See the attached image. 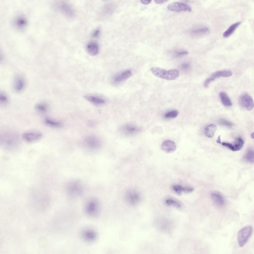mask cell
Segmentation results:
<instances>
[{"label":"cell","instance_id":"cell-1","mask_svg":"<svg viewBox=\"0 0 254 254\" xmlns=\"http://www.w3.org/2000/svg\"><path fill=\"white\" fill-rule=\"evenodd\" d=\"M151 71L155 76L168 80H175L179 76V70L176 69L167 70L158 67H154L151 68Z\"/></svg>","mask_w":254,"mask_h":254},{"label":"cell","instance_id":"cell-2","mask_svg":"<svg viewBox=\"0 0 254 254\" xmlns=\"http://www.w3.org/2000/svg\"><path fill=\"white\" fill-rule=\"evenodd\" d=\"M18 137L15 134L6 132L0 137V144L6 148H11L15 147L18 143Z\"/></svg>","mask_w":254,"mask_h":254},{"label":"cell","instance_id":"cell-3","mask_svg":"<svg viewBox=\"0 0 254 254\" xmlns=\"http://www.w3.org/2000/svg\"><path fill=\"white\" fill-rule=\"evenodd\" d=\"M253 231V227L250 225L245 226L239 230L238 233L237 239L240 247H243L246 243L251 235Z\"/></svg>","mask_w":254,"mask_h":254},{"label":"cell","instance_id":"cell-4","mask_svg":"<svg viewBox=\"0 0 254 254\" xmlns=\"http://www.w3.org/2000/svg\"><path fill=\"white\" fill-rule=\"evenodd\" d=\"M84 210L85 213L89 216L95 217L98 214L100 210L99 206L96 200H91L86 204Z\"/></svg>","mask_w":254,"mask_h":254},{"label":"cell","instance_id":"cell-5","mask_svg":"<svg viewBox=\"0 0 254 254\" xmlns=\"http://www.w3.org/2000/svg\"><path fill=\"white\" fill-rule=\"evenodd\" d=\"M43 136L42 133L37 131H28L24 132L22 135L23 139L29 143H33L41 139Z\"/></svg>","mask_w":254,"mask_h":254},{"label":"cell","instance_id":"cell-6","mask_svg":"<svg viewBox=\"0 0 254 254\" xmlns=\"http://www.w3.org/2000/svg\"><path fill=\"white\" fill-rule=\"evenodd\" d=\"M167 9L172 11L179 12L181 11H191V7L188 5L183 2H175L169 4Z\"/></svg>","mask_w":254,"mask_h":254},{"label":"cell","instance_id":"cell-7","mask_svg":"<svg viewBox=\"0 0 254 254\" xmlns=\"http://www.w3.org/2000/svg\"><path fill=\"white\" fill-rule=\"evenodd\" d=\"M239 102L242 107L247 110H252L254 107L253 99L246 93H244L240 96L239 99Z\"/></svg>","mask_w":254,"mask_h":254},{"label":"cell","instance_id":"cell-8","mask_svg":"<svg viewBox=\"0 0 254 254\" xmlns=\"http://www.w3.org/2000/svg\"><path fill=\"white\" fill-rule=\"evenodd\" d=\"M120 131L123 134L127 136H131L136 134L141 131V128L135 125L127 124L122 127Z\"/></svg>","mask_w":254,"mask_h":254},{"label":"cell","instance_id":"cell-9","mask_svg":"<svg viewBox=\"0 0 254 254\" xmlns=\"http://www.w3.org/2000/svg\"><path fill=\"white\" fill-rule=\"evenodd\" d=\"M81 236L85 241L88 243H92L96 240L97 234L94 230L90 228L83 229L81 233Z\"/></svg>","mask_w":254,"mask_h":254},{"label":"cell","instance_id":"cell-10","mask_svg":"<svg viewBox=\"0 0 254 254\" xmlns=\"http://www.w3.org/2000/svg\"><path fill=\"white\" fill-rule=\"evenodd\" d=\"M85 144L88 147L92 149H96L99 147L101 145V142L97 137L90 135L86 137L84 140Z\"/></svg>","mask_w":254,"mask_h":254},{"label":"cell","instance_id":"cell-11","mask_svg":"<svg viewBox=\"0 0 254 254\" xmlns=\"http://www.w3.org/2000/svg\"><path fill=\"white\" fill-rule=\"evenodd\" d=\"M59 8L64 15L69 17H72L74 16V12L72 7L69 4L64 2L60 3Z\"/></svg>","mask_w":254,"mask_h":254},{"label":"cell","instance_id":"cell-12","mask_svg":"<svg viewBox=\"0 0 254 254\" xmlns=\"http://www.w3.org/2000/svg\"><path fill=\"white\" fill-rule=\"evenodd\" d=\"M161 148L163 151L168 153H172L174 152L176 149L175 143L170 140H167L163 141L161 145Z\"/></svg>","mask_w":254,"mask_h":254},{"label":"cell","instance_id":"cell-13","mask_svg":"<svg viewBox=\"0 0 254 254\" xmlns=\"http://www.w3.org/2000/svg\"><path fill=\"white\" fill-rule=\"evenodd\" d=\"M127 197L128 202L133 205L137 204L140 199L139 194L135 191L133 190H130L127 192Z\"/></svg>","mask_w":254,"mask_h":254},{"label":"cell","instance_id":"cell-14","mask_svg":"<svg viewBox=\"0 0 254 254\" xmlns=\"http://www.w3.org/2000/svg\"><path fill=\"white\" fill-rule=\"evenodd\" d=\"M25 82L24 78L20 76H16L14 80L13 87L14 90L17 92L22 91L24 88Z\"/></svg>","mask_w":254,"mask_h":254},{"label":"cell","instance_id":"cell-15","mask_svg":"<svg viewBox=\"0 0 254 254\" xmlns=\"http://www.w3.org/2000/svg\"><path fill=\"white\" fill-rule=\"evenodd\" d=\"M172 189L176 193L179 195H181L183 192L186 193L191 192L193 190V189L191 187H183L177 185L173 186Z\"/></svg>","mask_w":254,"mask_h":254},{"label":"cell","instance_id":"cell-16","mask_svg":"<svg viewBox=\"0 0 254 254\" xmlns=\"http://www.w3.org/2000/svg\"><path fill=\"white\" fill-rule=\"evenodd\" d=\"M212 199L217 206L222 207L223 206L225 203L224 198L220 193L217 192H213L211 194Z\"/></svg>","mask_w":254,"mask_h":254},{"label":"cell","instance_id":"cell-17","mask_svg":"<svg viewBox=\"0 0 254 254\" xmlns=\"http://www.w3.org/2000/svg\"><path fill=\"white\" fill-rule=\"evenodd\" d=\"M86 49L88 53L92 56L97 55L99 52V47L98 44L95 42H91L87 45Z\"/></svg>","mask_w":254,"mask_h":254},{"label":"cell","instance_id":"cell-18","mask_svg":"<svg viewBox=\"0 0 254 254\" xmlns=\"http://www.w3.org/2000/svg\"><path fill=\"white\" fill-rule=\"evenodd\" d=\"M232 72L229 70H220L216 71L211 75V77L215 80L216 78L220 77H228L232 76Z\"/></svg>","mask_w":254,"mask_h":254},{"label":"cell","instance_id":"cell-19","mask_svg":"<svg viewBox=\"0 0 254 254\" xmlns=\"http://www.w3.org/2000/svg\"><path fill=\"white\" fill-rule=\"evenodd\" d=\"M34 107L37 111L41 113H46L49 108L48 104L44 102H40L37 103L35 105Z\"/></svg>","mask_w":254,"mask_h":254},{"label":"cell","instance_id":"cell-20","mask_svg":"<svg viewBox=\"0 0 254 254\" xmlns=\"http://www.w3.org/2000/svg\"><path fill=\"white\" fill-rule=\"evenodd\" d=\"M217 129V126L213 124L207 126L205 128V132L206 136L210 138L213 137Z\"/></svg>","mask_w":254,"mask_h":254},{"label":"cell","instance_id":"cell-21","mask_svg":"<svg viewBox=\"0 0 254 254\" xmlns=\"http://www.w3.org/2000/svg\"><path fill=\"white\" fill-rule=\"evenodd\" d=\"M131 75L132 73L130 70H126L117 75L115 78L114 81L117 82H121L128 78Z\"/></svg>","mask_w":254,"mask_h":254},{"label":"cell","instance_id":"cell-22","mask_svg":"<svg viewBox=\"0 0 254 254\" xmlns=\"http://www.w3.org/2000/svg\"><path fill=\"white\" fill-rule=\"evenodd\" d=\"M44 123L48 126L53 127H58L62 126L61 123L49 117H46L44 120Z\"/></svg>","mask_w":254,"mask_h":254},{"label":"cell","instance_id":"cell-23","mask_svg":"<svg viewBox=\"0 0 254 254\" xmlns=\"http://www.w3.org/2000/svg\"><path fill=\"white\" fill-rule=\"evenodd\" d=\"M219 95L221 102L224 105L227 107L232 105V104L230 99L225 92H221Z\"/></svg>","mask_w":254,"mask_h":254},{"label":"cell","instance_id":"cell-24","mask_svg":"<svg viewBox=\"0 0 254 254\" xmlns=\"http://www.w3.org/2000/svg\"><path fill=\"white\" fill-rule=\"evenodd\" d=\"M241 22H238L231 25L223 33V36L227 37L230 35L240 25Z\"/></svg>","mask_w":254,"mask_h":254},{"label":"cell","instance_id":"cell-25","mask_svg":"<svg viewBox=\"0 0 254 254\" xmlns=\"http://www.w3.org/2000/svg\"><path fill=\"white\" fill-rule=\"evenodd\" d=\"M83 97L87 100L95 104H101L105 102V101L103 99L95 96L85 95Z\"/></svg>","mask_w":254,"mask_h":254},{"label":"cell","instance_id":"cell-26","mask_svg":"<svg viewBox=\"0 0 254 254\" xmlns=\"http://www.w3.org/2000/svg\"><path fill=\"white\" fill-rule=\"evenodd\" d=\"M244 142L243 140L240 137L236 138L233 144L234 151H237L241 149L243 147Z\"/></svg>","mask_w":254,"mask_h":254},{"label":"cell","instance_id":"cell-27","mask_svg":"<svg viewBox=\"0 0 254 254\" xmlns=\"http://www.w3.org/2000/svg\"><path fill=\"white\" fill-rule=\"evenodd\" d=\"M244 158L245 160L249 162L252 163L254 160V152L253 150H248L245 154Z\"/></svg>","mask_w":254,"mask_h":254},{"label":"cell","instance_id":"cell-28","mask_svg":"<svg viewBox=\"0 0 254 254\" xmlns=\"http://www.w3.org/2000/svg\"><path fill=\"white\" fill-rule=\"evenodd\" d=\"M166 204L169 206H172L177 208L181 206L180 203L178 201L172 198H168L165 200Z\"/></svg>","mask_w":254,"mask_h":254},{"label":"cell","instance_id":"cell-29","mask_svg":"<svg viewBox=\"0 0 254 254\" xmlns=\"http://www.w3.org/2000/svg\"><path fill=\"white\" fill-rule=\"evenodd\" d=\"M179 113V112L177 110H173L166 113L164 115V117L168 119L174 118L178 116Z\"/></svg>","mask_w":254,"mask_h":254},{"label":"cell","instance_id":"cell-30","mask_svg":"<svg viewBox=\"0 0 254 254\" xmlns=\"http://www.w3.org/2000/svg\"><path fill=\"white\" fill-rule=\"evenodd\" d=\"M209 30V29L208 28L203 27L191 31V33L196 34H204L207 32Z\"/></svg>","mask_w":254,"mask_h":254},{"label":"cell","instance_id":"cell-31","mask_svg":"<svg viewBox=\"0 0 254 254\" xmlns=\"http://www.w3.org/2000/svg\"><path fill=\"white\" fill-rule=\"evenodd\" d=\"M8 99L7 95L4 93H0V102L1 104L6 105L8 102Z\"/></svg>","mask_w":254,"mask_h":254},{"label":"cell","instance_id":"cell-32","mask_svg":"<svg viewBox=\"0 0 254 254\" xmlns=\"http://www.w3.org/2000/svg\"><path fill=\"white\" fill-rule=\"evenodd\" d=\"M219 122L220 124L229 127H232L233 125V123L229 121L223 119H220Z\"/></svg>","mask_w":254,"mask_h":254},{"label":"cell","instance_id":"cell-33","mask_svg":"<svg viewBox=\"0 0 254 254\" xmlns=\"http://www.w3.org/2000/svg\"><path fill=\"white\" fill-rule=\"evenodd\" d=\"M188 53V52L185 50L176 51L175 52V56L177 57H180L187 55Z\"/></svg>","mask_w":254,"mask_h":254},{"label":"cell","instance_id":"cell-34","mask_svg":"<svg viewBox=\"0 0 254 254\" xmlns=\"http://www.w3.org/2000/svg\"><path fill=\"white\" fill-rule=\"evenodd\" d=\"M214 80V79L211 77L207 78L205 80L204 83V86L206 88L208 87L210 83Z\"/></svg>","mask_w":254,"mask_h":254},{"label":"cell","instance_id":"cell-35","mask_svg":"<svg viewBox=\"0 0 254 254\" xmlns=\"http://www.w3.org/2000/svg\"><path fill=\"white\" fill-rule=\"evenodd\" d=\"M222 144L223 146L226 147L231 150L233 151V147L232 144L229 143L223 142L222 143Z\"/></svg>","mask_w":254,"mask_h":254},{"label":"cell","instance_id":"cell-36","mask_svg":"<svg viewBox=\"0 0 254 254\" xmlns=\"http://www.w3.org/2000/svg\"><path fill=\"white\" fill-rule=\"evenodd\" d=\"M190 65L187 63H184L182 64L181 65V68L184 70H186L189 68Z\"/></svg>","mask_w":254,"mask_h":254},{"label":"cell","instance_id":"cell-37","mask_svg":"<svg viewBox=\"0 0 254 254\" xmlns=\"http://www.w3.org/2000/svg\"><path fill=\"white\" fill-rule=\"evenodd\" d=\"M99 33V31L98 30H95L93 32L92 36L93 37H97Z\"/></svg>","mask_w":254,"mask_h":254},{"label":"cell","instance_id":"cell-38","mask_svg":"<svg viewBox=\"0 0 254 254\" xmlns=\"http://www.w3.org/2000/svg\"><path fill=\"white\" fill-rule=\"evenodd\" d=\"M168 1L167 0H154L156 3L159 4L163 3Z\"/></svg>","mask_w":254,"mask_h":254},{"label":"cell","instance_id":"cell-39","mask_svg":"<svg viewBox=\"0 0 254 254\" xmlns=\"http://www.w3.org/2000/svg\"><path fill=\"white\" fill-rule=\"evenodd\" d=\"M151 0H141V2L143 4L145 5L148 4L150 3L151 2Z\"/></svg>","mask_w":254,"mask_h":254},{"label":"cell","instance_id":"cell-40","mask_svg":"<svg viewBox=\"0 0 254 254\" xmlns=\"http://www.w3.org/2000/svg\"><path fill=\"white\" fill-rule=\"evenodd\" d=\"M216 141L218 143L220 144L221 143V136L220 135H219L218 136L217 140Z\"/></svg>","mask_w":254,"mask_h":254},{"label":"cell","instance_id":"cell-41","mask_svg":"<svg viewBox=\"0 0 254 254\" xmlns=\"http://www.w3.org/2000/svg\"><path fill=\"white\" fill-rule=\"evenodd\" d=\"M251 137L253 138H254V132H253V133H252V134H251Z\"/></svg>","mask_w":254,"mask_h":254}]
</instances>
